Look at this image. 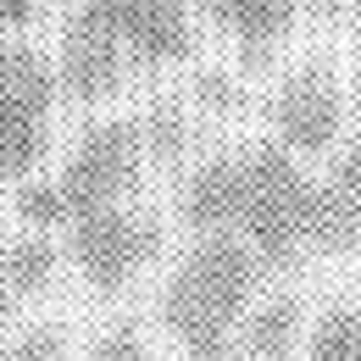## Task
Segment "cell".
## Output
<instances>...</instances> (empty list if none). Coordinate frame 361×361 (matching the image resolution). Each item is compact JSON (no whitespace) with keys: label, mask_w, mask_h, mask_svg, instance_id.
<instances>
[{"label":"cell","mask_w":361,"mask_h":361,"mask_svg":"<svg viewBox=\"0 0 361 361\" xmlns=\"http://www.w3.org/2000/svg\"><path fill=\"white\" fill-rule=\"evenodd\" d=\"M256 283L262 262L239 233H200L161 289V322L183 350H228L256 300Z\"/></svg>","instance_id":"obj_1"},{"label":"cell","mask_w":361,"mask_h":361,"mask_svg":"<svg viewBox=\"0 0 361 361\" xmlns=\"http://www.w3.org/2000/svg\"><path fill=\"white\" fill-rule=\"evenodd\" d=\"M317 183L295 167L283 145L239 150V239L256 250L262 267H300L306 223H312Z\"/></svg>","instance_id":"obj_2"},{"label":"cell","mask_w":361,"mask_h":361,"mask_svg":"<svg viewBox=\"0 0 361 361\" xmlns=\"http://www.w3.org/2000/svg\"><path fill=\"white\" fill-rule=\"evenodd\" d=\"M56 73L45 56L11 45L0 50V178H28L50 150Z\"/></svg>","instance_id":"obj_3"},{"label":"cell","mask_w":361,"mask_h":361,"mask_svg":"<svg viewBox=\"0 0 361 361\" xmlns=\"http://www.w3.org/2000/svg\"><path fill=\"white\" fill-rule=\"evenodd\" d=\"M145 134L134 123H100L78 139V150L67 156V173H61V195H67V212L84 217L100 206H123L145 183Z\"/></svg>","instance_id":"obj_4"},{"label":"cell","mask_w":361,"mask_h":361,"mask_svg":"<svg viewBox=\"0 0 361 361\" xmlns=\"http://www.w3.org/2000/svg\"><path fill=\"white\" fill-rule=\"evenodd\" d=\"M67 250L84 272V283L111 295L150 267V256L161 250V228L128 206H100L67 223Z\"/></svg>","instance_id":"obj_5"},{"label":"cell","mask_w":361,"mask_h":361,"mask_svg":"<svg viewBox=\"0 0 361 361\" xmlns=\"http://www.w3.org/2000/svg\"><path fill=\"white\" fill-rule=\"evenodd\" d=\"M345 128V90L328 67H300L272 94V134L289 156H322Z\"/></svg>","instance_id":"obj_6"},{"label":"cell","mask_w":361,"mask_h":361,"mask_svg":"<svg viewBox=\"0 0 361 361\" xmlns=\"http://www.w3.org/2000/svg\"><path fill=\"white\" fill-rule=\"evenodd\" d=\"M73 11L111 28L128 56L150 67L189 56V0H73Z\"/></svg>","instance_id":"obj_7"},{"label":"cell","mask_w":361,"mask_h":361,"mask_svg":"<svg viewBox=\"0 0 361 361\" xmlns=\"http://www.w3.org/2000/svg\"><path fill=\"white\" fill-rule=\"evenodd\" d=\"M123 67H128V45L111 28H100V23L73 11L67 39H61V84H67V94L73 100H100V94H111L123 84Z\"/></svg>","instance_id":"obj_8"},{"label":"cell","mask_w":361,"mask_h":361,"mask_svg":"<svg viewBox=\"0 0 361 361\" xmlns=\"http://www.w3.org/2000/svg\"><path fill=\"white\" fill-rule=\"evenodd\" d=\"M189 11H206L217 28H228L250 67H262L295 23V0H189Z\"/></svg>","instance_id":"obj_9"},{"label":"cell","mask_w":361,"mask_h":361,"mask_svg":"<svg viewBox=\"0 0 361 361\" xmlns=\"http://www.w3.org/2000/svg\"><path fill=\"white\" fill-rule=\"evenodd\" d=\"M178 206L195 233H239V156H217L195 167Z\"/></svg>","instance_id":"obj_10"},{"label":"cell","mask_w":361,"mask_h":361,"mask_svg":"<svg viewBox=\"0 0 361 361\" xmlns=\"http://www.w3.org/2000/svg\"><path fill=\"white\" fill-rule=\"evenodd\" d=\"M300 334H306L300 300L295 295H278V300H262V306L245 312V322H239V350L250 361H289L300 350Z\"/></svg>","instance_id":"obj_11"},{"label":"cell","mask_w":361,"mask_h":361,"mask_svg":"<svg viewBox=\"0 0 361 361\" xmlns=\"http://www.w3.org/2000/svg\"><path fill=\"white\" fill-rule=\"evenodd\" d=\"M306 245L322 250V256H350L361 245V206H356V195H350L345 183H317Z\"/></svg>","instance_id":"obj_12"},{"label":"cell","mask_w":361,"mask_h":361,"mask_svg":"<svg viewBox=\"0 0 361 361\" xmlns=\"http://www.w3.org/2000/svg\"><path fill=\"white\" fill-rule=\"evenodd\" d=\"M0 272L11 283V295H39L50 278H56V245L28 233V239H11L6 256H0Z\"/></svg>","instance_id":"obj_13"},{"label":"cell","mask_w":361,"mask_h":361,"mask_svg":"<svg viewBox=\"0 0 361 361\" xmlns=\"http://www.w3.org/2000/svg\"><path fill=\"white\" fill-rule=\"evenodd\" d=\"M306 361H361V306H334L312 328Z\"/></svg>","instance_id":"obj_14"},{"label":"cell","mask_w":361,"mask_h":361,"mask_svg":"<svg viewBox=\"0 0 361 361\" xmlns=\"http://www.w3.org/2000/svg\"><path fill=\"white\" fill-rule=\"evenodd\" d=\"M17 206H23V217L34 228H67L73 223V212H67V195H61V183L56 178H39V183H28L23 195H17Z\"/></svg>","instance_id":"obj_15"},{"label":"cell","mask_w":361,"mask_h":361,"mask_svg":"<svg viewBox=\"0 0 361 361\" xmlns=\"http://www.w3.org/2000/svg\"><path fill=\"white\" fill-rule=\"evenodd\" d=\"M145 156H161V161H173L183 145H189V128H183V117L173 106H156V111H145Z\"/></svg>","instance_id":"obj_16"},{"label":"cell","mask_w":361,"mask_h":361,"mask_svg":"<svg viewBox=\"0 0 361 361\" xmlns=\"http://www.w3.org/2000/svg\"><path fill=\"white\" fill-rule=\"evenodd\" d=\"M90 361H156V356H150V345L139 339L134 328H111V334H100V339H94Z\"/></svg>","instance_id":"obj_17"},{"label":"cell","mask_w":361,"mask_h":361,"mask_svg":"<svg viewBox=\"0 0 361 361\" xmlns=\"http://www.w3.org/2000/svg\"><path fill=\"white\" fill-rule=\"evenodd\" d=\"M334 183H345V189L356 195V206H361V145L350 150V156H345V161H339V173H334Z\"/></svg>","instance_id":"obj_18"},{"label":"cell","mask_w":361,"mask_h":361,"mask_svg":"<svg viewBox=\"0 0 361 361\" xmlns=\"http://www.w3.org/2000/svg\"><path fill=\"white\" fill-rule=\"evenodd\" d=\"M34 17V0H0V23H11V28H23Z\"/></svg>","instance_id":"obj_19"},{"label":"cell","mask_w":361,"mask_h":361,"mask_svg":"<svg viewBox=\"0 0 361 361\" xmlns=\"http://www.w3.org/2000/svg\"><path fill=\"white\" fill-rule=\"evenodd\" d=\"M11 300H17V295H11V283H6V272H0V322L11 317Z\"/></svg>","instance_id":"obj_20"},{"label":"cell","mask_w":361,"mask_h":361,"mask_svg":"<svg viewBox=\"0 0 361 361\" xmlns=\"http://www.w3.org/2000/svg\"><path fill=\"white\" fill-rule=\"evenodd\" d=\"M189 361H233L228 350H189Z\"/></svg>","instance_id":"obj_21"},{"label":"cell","mask_w":361,"mask_h":361,"mask_svg":"<svg viewBox=\"0 0 361 361\" xmlns=\"http://www.w3.org/2000/svg\"><path fill=\"white\" fill-rule=\"evenodd\" d=\"M356 306H361V295H356Z\"/></svg>","instance_id":"obj_22"},{"label":"cell","mask_w":361,"mask_h":361,"mask_svg":"<svg viewBox=\"0 0 361 361\" xmlns=\"http://www.w3.org/2000/svg\"><path fill=\"white\" fill-rule=\"evenodd\" d=\"M356 6H361V0H356Z\"/></svg>","instance_id":"obj_23"}]
</instances>
